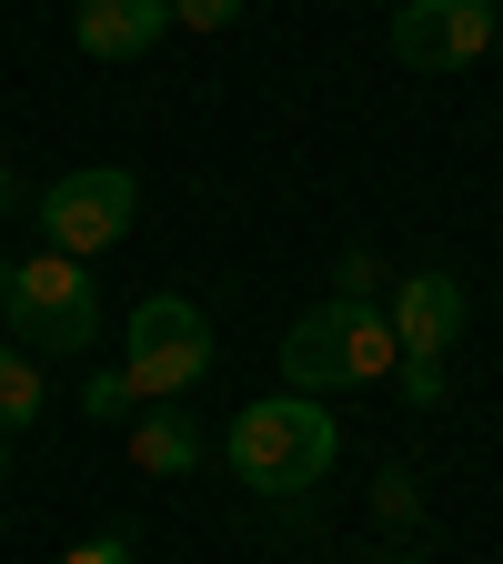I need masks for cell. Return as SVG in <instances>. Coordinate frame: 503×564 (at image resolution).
<instances>
[{
  "instance_id": "17",
  "label": "cell",
  "mask_w": 503,
  "mask_h": 564,
  "mask_svg": "<svg viewBox=\"0 0 503 564\" xmlns=\"http://www.w3.org/2000/svg\"><path fill=\"white\" fill-rule=\"evenodd\" d=\"M0 313H11V262H0Z\"/></svg>"
},
{
  "instance_id": "16",
  "label": "cell",
  "mask_w": 503,
  "mask_h": 564,
  "mask_svg": "<svg viewBox=\"0 0 503 564\" xmlns=\"http://www.w3.org/2000/svg\"><path fill=\"white\" fill-rule=\"evenodd\" d=\"M61 564H131V544H121V534H101V544H70Z\"/></svg>"
},
{
  "instance_id": "15",
  "label": "cell",
  "mask_w": 503,
  "mask_h": 564,
  "mask_svg": "<svg viewBox=\"0 0 503 564\" xmlns=\"http://www.w3.org/2000/svg\"><path fill=\"white\" fill-rule=\"evenodd\" d=\"M383 514H393V524H413V474H403V464L383 474Z\"/></svg>"
},
{
  "instance_id": "5",
  "label": "cell",
  "mask_w": 503,
  "mask_h": 564,
  "mask_svg": "<svg viewBox=\"0 0 503 564\" xmlns=\"http://www.w3.org/2000/svg\"><path fill=\"white\" fill-rule=\"evenodd\" d=\"M131 212H141V182L121 162H81V172H61L41 192V242L70 252V262H91V252H111L131 232Z\"/></svg>"
},
{
  "instance_id": "6",
  "label": "cell",
  "mask_w": 503,
  "mask_h": 564,
  "mask_svg": "<svg viewBox=\"0 0 503 564\" xmlns=\"http://www.w3.org/2000/svg\"><path fill=\"white\" fill-rule=\"evenodd\" d=\"M393 51L413 70H463L493 51V0H403L393 11Z\"/></svg>"
},
{
  "instance_id": "10",
  "label": "cell",
  "mask_w": 503,
  "mask_h": 564,
  "mask_svg": "<svg viewBox=\"0 0 503 564\" xmlns=\"http://www.w3.org/2000/svg\"><path fill=\"white\" fill-rule=\"evenodd\" d=\"M41 423V364L21 343H0V434H31Z\"/></svg>"
},
{
  "instance_id": "11",
  "label": "cell",
  "mask_w": 503,
  "mask_h": 564,
  "mask_svg": "<svg viewBox=\"0 0 503 564\" xmlns=\"http://www.w3.org/2000/svg\"><path fill=\"white\" fill-rule=\"evenodd\" d=\"M403 403H444V352H403Z\"/></svg>"
},
{
  "instance_id": "13",
  "label": "cell",
  "mask_w": 503,
  "mask_h": 564,
  "mask_svg": "<svg viewBox=\"0 0 503 564\" xmlns=\"http://www.w3.org/2000/svg\"><path fill=\"white\" fill-rule=\"evenodd\" d=\"M81 413L121 423V413H131V383H121V373H91V383H81Z\"/></svg>"
},
{
  "instance_id": "12",
  "label": "cell",
  "mask_w": 503,
  "mask_h": 564,
  "mask_svg": "<svg viewBox=\"0 0 503 564\" xmlns=\"http://www.w3.org/2000/svg\"><path fill=\"white\" fill-rule=\"evenodd\" d=\"M172 21H182V31H232L242 0H172Z\"/></svg>"
},
{
  "instance_id": "14",
  "label": "cell",
  "mask_w": 503,
  "mask_h": 564,
  "mask_svg": "<svg viewBox=\"0 0 503 564\" xmlns=\"http://www.w3.org/2000/svg\"><path fill=\"white\" fill-rule=\"evenodd\" d=\"M373 282H383V262H373V252H342V303H363Z\"/></svg>"
},
{
  "instance_id": "7",
  "label": "cell",
  "mask_w": 503,
  "mask_h": 564,
  "mask_svg": "<svg viewBox=\"0 0 503 564\" xmlns=\"http://www.w3.org/2000/svg\"><path fill=\"white\" fill-rule=\"evenodd\" d=\"M383 323H393L403 352H453L463 343V282L453 272H403L393 303H383Z\"/></svg>"
},
{
  "instance_id": "8",
  "label": "cell",
  "mask_w": 503,
  "mask_h": 564,
  "mask_svg": "<svg viewBox=\"0 0 503 564\" xmlns=\"http://www.w3.org/2000/svg\"><path fill=\"white\" fill-rule=\"evenodd\" d=\"M162 31H172V0H81L70 11V41L91 61H141Z\"/></svg>"
},
{
  "instance_id": "4",
  "label": "cell",
  "mask_w": 503,
  "mask_h": 564,
  "mask_svg": "<svg viewBox=\"0 0 503 564\" xmlns=\"http://www.w3.org/2000/svg\"><path fill=\"white\" fill-rule=\"evenodd\" d=\"M201 373H211V323H201V303L152 293V303L121 323V383H131V403H182Z\"/></svg>"
},
{
  "instance_id": "18",
  "label": "cell",
  "mask_w": 503,
  "mask_h": 564,
  "mask_svg": "<svg viewBox=\"0 0 503 564\" xmlns=\"http://www.w3.org/2000/svg\"><path fill=\"white\" fill-rule=\"evenodd\" d=\"M0 212H11V162H0Z\"/></svg>"
},
{
  "instance_id": "3",
  "label": "cell",
  "mask_w": 503,
  "mask_h": 564,
  "mask_svg": "<svg viewBox=\"0 0 503 564\" xmlns=\"http://www.w3.org/2000/svg\"><path fill=\"white\" fill-rule=\"evenodd\" d=\"M11 343L31 352V364H51V352H91V343H101L91 262H70V252H31V262H11Z\"/></svg>"
},
{
  "instance_id": "1",
  "label": "cell",
  "mask_w": 503,
  "mask_h": 564,
  "mask_svg": "<svg viewBox=\"0 0 503 564\" xmlns=\"http://www.w3.org/2000/svg\"><path fill=\"white\" fill-rule=\"evenodd\" d=\"M403 364L383 303H322L282 333V393H363Z\"/></svg>"
},
{
  "instance_id": "9",
  "label": "cell",
  "mask_w": 503,
  "mask_h": 564,
  "mask_svg": "<svg viewBox=\"0 0 503 564\" xmlns=\"http://www.w3.org/2000/svg\"><path fill=\"white\" fill-rule=\"evenodd\" d=\"M131 464H141V474H192V464H201V434H192L182 413H152V423L131 434Z\"/></svg>"
},
{
  "instance_id": "2",
  "label": "cell",
  "mask_w": 503,
  "mask_h": 564,
  "mask_svg": "<svg viewBox=\"0 0 503 564\" xmlns=\"http://www.w3.org/2000/svg\"><path fill=\"white\" fill-rule=\"evenodd\" d=\"M332 454H342V423H332L313 393L242 403V423H232V474H242L252 494H303V484L332 474Z\"/></svg>"
},
{
  "instance_id": "19",
  "label": "cell",
  "mask_w": 503,
  "mask_h": 564,
  "mask_svg": "<svg viewBox=\"0 0 503 564\" xmlns=\"http://www.w3.org/2000/svg\"><path fill=\"white\" fill-rule=\"evenodd\" d=\"M0 444H11V434H0Z\"/></svg>"
}]
</instances>
